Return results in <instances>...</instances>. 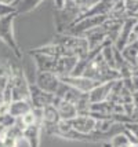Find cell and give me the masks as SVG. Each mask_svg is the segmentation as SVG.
<instances>
[{
    "label": "cell",
    "mask_w": 138,
    "mask_h": 147,
    "mask_svg": "<svg viewBox=\"0 0 138 147\" xmlns=\"http://www.w3.org/2000/svg\"><path fill=\"white\" fill-rule=\"evenodd\" d=\"M82 76L92 78V80L99 81V83H105V81L119 80L120 78V73L118 70H115V69H112L111 66L105 62L104 57L99 52L90 61V63L86 66Z\"/></svg>",
    "instance_id": "obj_1"
},
{
    "label": "cell",
    "mask_w": 138,
    "mask_h": 147,
    "mask_svg": "<svg viewBox=\"0 0 138 147\" xmlns=\"http://www.w3.org/2000/svg\"><path fill=\"white\" fill-rule=\"evenodd\" d=\"M18 14L11 13L8 15H4L0 18V40L14 52V55L21 59L22 58V52L20 50V45L17 43V38L14 36V19Z\"/></svg>",
    "instance_id": "obj_2"
},
{
    "label": "cell",
    "mask_w": 138,
    "mask_h": 147,
    "mask_svg": "<svg viewBox=\"0 0 138 147\" xmlns=\"http://www.w3.org/2000/svg\"><path fill=\"white\" fill-rule=\"evenodd\" d=\"M53 43L64 45L65 48L71 50L75 57L83 58L88 52V43L84 36H76V34H69V33H58Z\"/></svg>",
    "instance_id": "obj_3"
},
{
    "label": "cell",
    "mask_w": 138,
    "mask_h": 147,
    "mask_svg": "<svg viewBox=\"0 0 138 147\" xmlns=\"http://www.w3.org/2000/svg\"><path fill=\"white\" fill-rule=\"evenodd\" d=\"M8 85L11 90V99L13 100L29 99V81L22 70L13 67L11 76L8 78Z\"/></svg>",
    "instance_id": "obj_4"
},
{
    "label": "cell",
    "mask_w": 138,
    "mask_h": 147,
    "mask_svg": "<svg viewBox=\"0 0 138 147\" xmlns=\"http://www.w3.org/2000/svg\"><path fill=\"white\" fill-rule=\"evenodd\" d=\"M33 83L43 91L55 95L62 81H61L59 76H57L53 71H36V77H35Z\"/></svg>",
    "instance_id": "obj_5"
},
{
    "label": "cell",
    "mask_w": 138,
    "mask_h": 147,
    "mask_svg": "<svg viewBox=\"0 0 138 147\" xmlns=\"http://www.w3.org/2000/svg\"><path fill=\"white\" fill-rule=\"evenodd\" d=\"M54 99V94L43 91L35 83H29V102L32 105V109H43L47 105H53Z\"/></svg>",
    "instance_id": "obj_6"
},
{
    "label": "cell",
    "mask_w": 138,
    "mask_h": 147,
    "mask_svg": "<svg viewBox=\"0 0 138 147\" xmlns=\"http://www.w3.org/2000/svg\"><path fill=\"white\" fill-rule=\"evenodd\" d=\"M59 78H61V81H64L65 84L82 91V92H90L92 88H95L99 84V81H95V80L88 78L86 76H72V74H69V76H64L59 77Z\"/></svg>",
    "instance_id": "obj_7"
},
{
    "label": "cell",
    "mask_w": 138,
    "mask_h": 147,
    "mask_svg": "<svg viewBox=\"0 0 138 147\" xmlns=\"http://www.w3.org/2000/svg\"><path fill=\"white\" fill-rule=\"evenodd\" d=\"M69 122H71L72 129H75L76 132H80V134H91V132L95 131L97 120L88 113V114H77Z\"/></svg>",
    "instance_id": "obj_8"
},
{
    "label": "cell",
    "mask_w": 138,
    "mask_h": 147,
    "mask_svg": "<svg viewBox=\"0 0 138 147\" xmlns=\"http://www.w3.org/2000/svg\"><path fill=\"white\" fill-rule=\"evenodd\" d=\"M113 81H105V83H99L95 88H92L90 92H88V99L91 103H101L104 100H108V98L111 95L112 87H113Z\"/></svg>",
    "instance_id": "obj_9"
},
{
    "label": "cell",
    "mask_w": 138,
    "mask_h": 147,
    "mask_svg": "<svg viewBox=\"0 0 138 147\" xmlns=\"http://www.w3.org/2000/svg\"><path fill=\"white\" fill-rule=\"evenodd\" d=\"M53 105L57 107V110H58L61 120L71 121L72 118H75V117L77 115V109H76V106H75L72 102H69V100H65V99H61L58 96H55Z\"/></svg>",
    "instance_id": "obj_10"
},
{
    "label": "cell",
    "mask_w": 138,
    "mask_h": 147,
    "mask_svg": "<svg viewBox=\"0 0 138 147\" xmlns=\"http://www.w3.org/2000/svg\"><path fill=\"white\" fill-rule=\"evenodd\" d=\"M135 19L137 18H126L123 21V25L120 28V32H119L118 40L115 43V47L118 48L119 51H122L124 48V45L128 43L130 40V36H131L133 28H134V24H135Z\"/></svg>",
    "instance_id": "obj_11"
},
{
    "label": "cell",
    "mask_w": 138,
    "mask_h": 147,
    "mask_svg": "<svg viewBox=\"0 0 138 147\" xmlns=\"http://www.w3.org/2000/svg\"><path fill=\"white\" fill-rule=\"evenodd\" d=\"M40 134H41V125L35 124L24 129L22 139L28 143L29 147H39L40 146Z\"/></svg>",
    "instance_id": "obj_12"
},
{
    "label": "cell",
    "mask_w": 138,
    "mask_h": 147,
    "mask_svg": "<svg viewBox=\"0 0 138 147\" xmlns=\"http://www.w3.org/2000/svg\"><path fill=\"white\" fill-rule=\"evenodd\" d=\"M32 109V105L29 99H21V100H13L10 103V114L14 115L15 118H20L25 114L27 111Z\"/></svg>",
    "instance_id": "obj_13"
},
{
    "label": "cell",
    "mask_w": 138,
    "mask_h": 147,
    "mask_svg": "<svg viewBox=\"0 0 138 147\" xmlns=\"http://www.w3.org/2000/svg\"><path fill=\"white\" fill-rule=\"evenodd\" d=\"M120 52H122L123 58H124L128 63L131 65V66H135V65H137V55H138V40L126 44L124 48Z\"/></svg>",
    "instance_id": "obj_14"
},
{
    "label": "cell",
    "mask_w": 138,
    "mask_h": 147,
    "mask_svg": "<svg viewBox=\"0 0 138 147\" xmlns=\"http://www.w3.org/2000/svg\"><path fill=\"white\" fill-rule=\"evenodd\" d=\"M41 1H43V0H20V1H17V3L14 4L15 13L18 14V15H20V14L31 13L33 8H36Z\"/></svg>",
    "instance_id": "obj_15"
},
{
    "label": "cell",
    "mask_w": 138,
    "mask_h": 147,
    "mask_svg": "<svg viewBox=\"0 0 138 147\" xmlns=\"http://www.w3.org/2000/svg\"><path fill=\"white\" fill-rule=\"evenodd\" d=\"M11 71H13V66L11 65L3 63L0 61V102L3 100V91L6 88L7 81L11 76Z\"/></svg>",
    "instance_id": "obj_16"
},
{
    "label": "cell",
    "mask_w": 138,
    "mask_h": 147,
    "mask_svg": "<svg viewBox=\"0 0 138 147\" xmlns=\"http://www.w3.org/2000/svg\"><path fill=\"white\" fill-rule=\"evenodd\" d=\"M123 8L127 18L138 17V0H123Z\"/></svg>",
    "instance_id": "obj_17"
},
{
    "label": "cell",
    "mask_w": 138,
    "mask_h": 147,
    "mask_svg": "<svg viewBox=\"0 0 138 147\" xmlns=\"http://www.w3.org/2000/svg\"><path fill=\"white\" fill-rule=\"evenodd\" d=\"M109 144H111V147H122V146H126V144H130V140H128L127 135L123 131L120 134L113 135L111 138V140H109Z\"/></svg>",
    "instance_id": "obj_18"
},
{
    "label": "cell",
    "mask_w": 138,
    "mask_h": 147,
    "mask_svg": "<svg viewBox=\"0 0 138 147\" xmlns=\"http://www.w3.org/2000/svg\"><path fill=\"white\" fill-rule=\"evenodd\" d=\"M15 117L14 115H11L10 113H7V114H1L0 115V124L4 127V128H11L14 124H15Z\"/></svg>",
    "instance_id": "obj_19"
},
{
    "label": "cell",
    "mask_w": 138,
    "mask_h": 147,
    "mask_svg": "<svg viewBox=\"0 0 138 147\" xmlns=\"http://www.w3.org/2000/svg\"><path fill=\"white\" fill-rule=\"evenodd\" d=\"M124 128L130 132V134H133V136L137 139L138 142V121H128L124 124Z\"/></svg>",
    "instance_id": "obj_20"
},
{
    "label": "cell",
    "mask_w": 138,
    "mask_h": 147,
    "mask_svg": "<svg viewBox=\"0 0 138 147\" xmlns=\"http://www.w3.org/2000/svg\"><path fill=\"white\" fill-rule=\"evenodd\" d=\"M11 13H15V7L13 4H4V3H0V18L8 15Z\"/></svg>",
    "instance_id": "obj_21"
},
{
    "label": "cell",
    "mask_w": 138,
    "mask_h": 147,
    "mask_svg": "<svg viewBox=\"0 0 138 147\" xmlns=\"http://www.w3.org/2000/svg\"><path fill=\"white\" fill-rule=\"evenodd\" d=\"M7 113H10V103L1 100V102H0V115L7 114Z\"/></svg>",
    "instance_id": "obj_22"
},
{
    "label": "cell",
    "mask_w": 138,
    "mask_h": 147,
    "mask_svg": "<svg viewBox=\"0 0 138 147\" xmlns=\"http://www.w3.org/2000/svg\"><path fill=\"white\" fill-rule=\"evenodd\" d=\"M64 3H65V0H54V4H55V8H57V10L62 8V7H64Z\"/></svg>",
    "instance_id": "obj_23"
},
{
    "label": "cell",
    "mask_w": 138,
    "mask_h": 147,
    "mask_svg": "<svg viewBox=\"0 0 138 147\" xmlns=\"http://www.w3.org/2000/svg\"><path fill=\"white\" fill-rule=\"evenodd\" d=\"M0 3H4V4H14L15 0H0Z\"/></svg>",
    "instance_id": "obj_24"
},
{
    "label": "cell",
    "mask_w": 138,
    "mask_h": 147,
    "mask_svg": "<svg viewBox=\"0 0 138 147\" xmlns=\"http://www.w3.org/2000/svg\"><path fill=\"white\" fill-rule=\"evenodd\" d=\"M4 132H6V128H4V127H3V125L0 124V135H3Z\"/></svg>",
    "instance_id": "obj_25"
},
{
    "label": "cell",
    "mask_w": 138,
    "mask_h": 147,
    "mask_svg": "<svg viewBox=\"0 0 138 147\" xmlns=\"http://www.w3.org/2000/svg\"><path fill=\"white\" fill-rule=\"evenodd\" d=\"M0 147H4V143H3V138H1V135H0Z\"/></svg>",
    "instance_id": "obj_26"
},
{
    "label": "cell",
    "mask_w": 138,
    "mask_h": 147,
    "mask_svg": "<svg viewBox=\"0 0 138 147\" xmlns=\"http://www.w3.org/2000/svg\"><path fill=\"white\" fill-rule=\"evenodd\" d=\"M130 147H138V143H133V144H130Z\"/></svg>",
    "instance_id": "obj_27"
},
{
    "label": "cell",
    "mask_w": 138,
    "mask_h": 147,
    "mask_svg": "<svg viewBox=\"0 0 138 147\" xmlns=\"http://www.w3.org/2000/svg\"><path fill=\"white\" fill-rule=\"evenodd\" d=\"M131 144V143H130ZM130 144H126V146H122V147H130Z\"/></svg>",
    "instance_id": "obj_28"
},
{
    "label": "cell",
    "mask_w": 138,
    "mask_h": 147,
    "mask_svg": "<svg viewBox=\"0 0 138 147\" xmlns=\"http://www.w3.org/2000/svg\"><path fill=\"white\" fill-rule=\"evenodd\" d=\"M135 66H138V55H137V65H135Z\"/></svg>",
    "instance_id": "obj_29"
},
{
    "label": "cell",
    "mask_w": 138,
    "mask_h": 147,
    "mask_svg": "<svg viewBox=\"0 0 138 147\" xmlns=\"http://www.w3.org/2000/svg\"><path fill=\"white\" fill-rule=\"evenodd\" d=\"M17 1H20V0H15V3H17ZM15 3H14V4H15ZM14 4H13V6H14Z\"/></svg>",
    "instance_id": "obj_30"
}]
</instances>
